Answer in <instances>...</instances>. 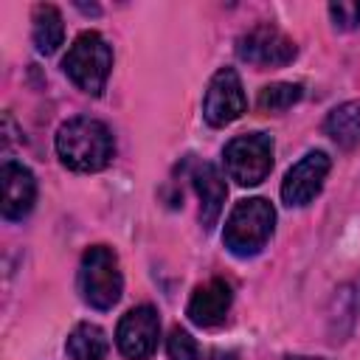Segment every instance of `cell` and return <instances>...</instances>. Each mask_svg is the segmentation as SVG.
Wrapping results in <instances>:
<instances>
[{
  "label": "cell",
  "instance_id": "6da1fadb",
  "mask_svg": "<svg viewBox=\"0 0 360 360\" xmlns=\"http://www.w3.org/2000/svg\"><path fill=\"white\" fill-rule=\"evenodd\" d=\"M56 155L73 172H98L115 155V141L107 124L79 115L59 127L56 132Z\"/></svg>",
  "mask_w": 360,
  "mask_h": 360
},
{
  "label": "cell",
  "instance_id": "7a4b0ae2",
  "mask_svg": "<svg viewBox=\"0 0 360 360\" xmlns=\"http://www.w3.org/2000/svg\"><path fill=\"white\" fill-rule=\"evenodd\" d=\"M276 211L264 197L239 200L225 222L222 242L233 256H256L273 236Z\"/></svg>",
  "mask_w": 360,
  "mask_h": 360
},
{
  "label": "cell",
  "instance_id": "3957f363",
  "mask_svg": "<svg viewBox=\"0 0 360 360\" xmlns=\"http://www.w3.org/2000/svg\"><path fill=\"white\" fill-rule=\"evenodd\" d=\"M110 68H112V48L98 31H82L73 39L68 56L62 59V70L68 73V79L90 96H101Z\"/></svg>",
  "mask_w": 360,
  "mask_h": 360
},
{
  "label": "cell",
  "instance_id": "277c9868",
  "mask_svg": "<svg viewBox=\"0 0 360 360\" xmlns=\"http://www.w3.org/2000/svg\"><path fill=\"white\" fill-rule=\"evenodd\" d=\"M79 290L82 298L96 309H110L118 304L124 278L118 270V256L107 245H93L84 250L79 267Z\"/></svg>",
  "mask_w": 360,
  "mask_h": 360
},
{
  "label": "cell",
  "instance_id": "5b68a950",
  "mask_svg": "<svg viewBox=\"0 0 360 360\" xmlns=\"http://www.w3.org/2000/svg\"><path fill=\"white\" fill-rule=\"evenodd\" d=\"M225 172L239 186H259L273 169V138L264 132L236 135L222 149Z\"/></svg>",
  "mask_w": 360,
  "mask_h": 360
},
{
  "label": "cell",
  "instance_id": "8992f818",
  "mask_svg": "<svg viewBox=\"0 0 360 360\" xmlns=\"http://www.w3.org/2000/svg\"><path fill=\"white\" fill-rule=\"evenodd\" d=\"M295 42L270 22H259L236 39V56L253 68H281L295 59Z\"/></svg>",
  "mask_w": 360,
  "mask_h": 360
},
{
  "label": "cell",
  "instance_id": "52a82bcc",
  "mask_svg": "<svg viewBox=\"0 0 360 360\" xmlns=\"http://www.w3.org/2000/svg\"><path fill=\"white\" fill-rule=\"evenodd\" d=\"M158 338H160V318L155 312V307L141 304L132 307L115 329V343L118 352L127 360H146L152 357V352L158 349Z\"/></svg>",
  "mask_w": 360,
  "mask_h": 360
},
{
  "label": "cell",
  "instance_id": "ba28073f",
  "mask_svg": "<svg viewBox=\"0 0 360 360\" xmlns=\"http://www.w3.org/2000/svg\"><path fill=\"white\" fill-rule=\"evenodd\" d=\"M248 101H245V90L239 82V73L233 68H219L205 90L202 98V115L211 127H225L231 121H236L245 112Z\"/></svg>",
  "mask_w": 360,
  "mask_h": 360
},
{
  "label": "cell",
  "instance_id": "9c48e42d",
  "mask_svg": "<svg viewBox=\"0 0 360 360\" xmlns=\"http://www.w3.org/2000/svg\"><path fill=\"white\" fill-rule=\"evenodd\" d=\"M329 166H332V160H329V155L326 152H307L287 174H284V183H281V200L292 208H298V205H307V202H312L318 194H321V188H323V180H326V174H329Z\"/></svg>",
  "mask_w": 360,
  "mask_h": 360
},
{
  "label": "cell",
  "instance_id": "30bf717a",
  "mask_svg": "<svg viewBox=\"0 0 360 360\" xmlns=\"http://www.w3.org/2000/svg\"><path fill=\"white\" fill-rule=\"evenodd\" d=\"M0 186H3V217L22 219L34 208V200H37L34 174L17 160H6L0 169Z\"/></svg>",
  "mask_w": 360,
  "mask_h": 360
},
{
  "label": "cell",
  "instance_id": "8fae6325",
  "mask_svg": "<svg viewBox=\"0 0 360 360\" xmlns=\"http://www.w3.org/2000/svg\"><path fill=\"white\" fill-rule=\"evenodd\" d=\"M231 301H233L231 284L225 278H211V281L200 284L191 292L188 307H186V315L197 326H217V323L225 321V315L231 309Z\"/></svg>",
  "mask_w": 360,
  "mask_h": 360
},
{
  "label": "cell",
  "instance_id": "7c38bea8",
  "mask_svg": "<svg viewBox=\"0 0 360 360\" xmlns=\"http://www.w3.org/2000/svg\"><path fill=\"white\" fill-rule=\"evenodd\" d=\"M191 183H194V191L200 197V222L205 231H211L217 225L222 205H225V197H228L225 180L214 163H200L191 174Z\"/></svg>",
  "mask_w": 360,
  "mask_h": 360
},
{
  "label": "cell",
  "instance_id": "4fadbf2b",
  "mask_svg": "<svg viewBox=\"0 0 360 360\" xmlns=\"http://www.w3.org/2000/svg\"><path fill=\"white\" fill-rule=\"evenodd\" d=\"M326 135L343 146V149H357L360 146V101H346L335 107L326 121H323Z\"/></svg>",
  "mask_w": 360,
  "mask_h": 360
},
{
  "label": "cell",
  "instance_id": "5bb4252c",
  "mask_svg": "<svg viewBox=\"0 0 360 360\" xmlns=\"http://www.w3.org/2000/svg\"><path fill=\"white\" fill-rule=\"evenodd\" d=\"M34 45L39 53H53L62 42H65V22L56 6L51 3H39L34 8Z\"/></svg>",
  "mask_w": 360,
  "mask_h": 360
},
{
  "label": "cell",
  "instance_id": "9a60e30c",
  "mask_svg": "<svg viewBox=\"0 0 360 360\" xmlns=\"http://www.w3.org/2000/svg\"><path fill=\"white\" fill-rule=\"evenodd\" d=\"M68 357L70 360H104L107 349H110V340L104 335L101 326L96 323H79L70 335H68Z\"/></svg>",
  "mask_w": 360,
  "mask_h": 360
},
{
  "label": "cell",
  "instance_id": "2e32d148",
  "mask_svg": "<svg viewBox=\"0 0 360 360\" xmlns=\"http://www.w3.org/2000/svg\"><path fill=\"white\" fill-rule=\"evenodd\" d=\"M301 96H304L301 84L276 82V84H267V87H262V90H259L256 107H259L262 112H284V110H290Z\"/></svg>",
  "mask_w": 360,
  "mask_h": 360
},
{
  "label": "cell",
  "instance_id": "e0dca14e",
  "mask_svg": "<svg viewBox=\"0 0 360 360\" xmlns=\"http://www.w3.org/2000/svg\"><path fill=\"white\" fill-rule=\"evenodd\" d=\"M166 352H169V360H200L197 340H194L186 329H180V326H174V329L169 332Z\"/></svg>",
  "mask_w": 360,
  "mask_h": 360
},
{
  "label": "cell",
  "instance_id": "ac0fdd59",
  "mask_svg": "<svg viewBox=\"0 0 360 360\" xmlns=\"http://www.w3.org/2000/svg\"><path fill=\"white\" fill-rule=\"evenodd\" d=\"M329 14H332V20H335L338 28H357L360 25V3L357 0L354 3H346V0L332 3L329 6Z\"/></svg>",
  "mask_w": 360,
  "mask_h": 360
},
{
  "label": "cell",
  "instance_id": "d6986e66",
  "mask_svg": "<svg viewBox=\"0 0 360 360\" xmlns=\"http://www.w3.org/2000/svg\"><path fill=\"white\" fill-rule=\"evenodd\" d=\"M287 360H323V357H287Z\"/></svg>",
  "mask_w": 360,
  "mask_h": 360
},
{
  "label": "cell",
  "instance_id": "ffe728a7",
  "mask_svg": "<svg viewBox=\"0 0 360 360\" xmlns=\"http://www.w3.org/2000/svg\"><path fill=\"white\" fill-rule=\"evenodd\" d=\"M219 360H236V354H225V357H219Z\"/></svg>",
  "mask_w": 360,
  "mask_h": 360
}]
</instances>
